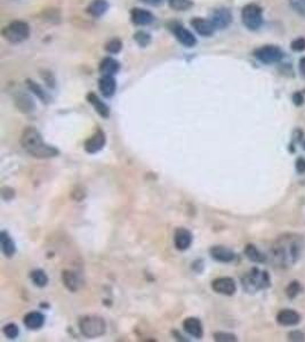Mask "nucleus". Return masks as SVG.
<instances>
[{
	"label": "nucleus",
	"instance_id": "nucleus-1",
	"mask_svg": "<svg viewBox=\"0 0 305 342\" xmlns=\"http://www.w3.org/2000/svg\"><path fill=\"white\" fill-rule=\"evenodd\" d=\"M21 145L28 154L36 159H51L59 154L55 146L44 142L42 133L35 127H27L21 136Z\"/></svg>",
	"mask_w": 305,
	"mask_h": 342
},
{
	"label": "nucleus",
	"instance_id": "nucleus-2",
	"mask_svg": "<svg viewBox=\"0 0 305 342\" xmlns=\"http://www.w3.org/2000/svg\"><path fill=\"white\" fill-rule=\"evenodd\" d=\"M81 334L88 339H94L103 336L106 331V323L104 318L98 315L83 316L78 322Z\"/></svg>",
	"mask_w": 305,
	"mask_h": 342
},
{
	"label": "nucleus",
	"instance_id": "nucleus-3",
	"mask_svg": "<svg viewBox=\"0 0 305 342\" xmlns=\"http://www.w3.org/2000/svg\"><path fill=\"white\" fill-rule=\"evenodd\" d=\"M270 283L269 274L266 271L259 270L258 268H253L243 277V286L245 291L251 293L269 288Z\"/></svg>",
	"mask_w": 305,
	"mask_h": 342
},
{
	"label": "nucleus",
	"instance_id": "nucleus-4",
	"mask_svg": "<svg viewBox=\"0 0 305 342\" xmlns=\"http://www.w3.org/2000/svg\"><path fill=\"white\" fill-rule=\"evenodd\" d=\"M2 37L12 43H20L30 37V27L23 21H14L2 30Z\"/></svg>",
	"mask_w": 305,
	"mask_h": 342
},
{
	"label": "nucleus",
	"instance_id": "nucleus-5",
	"mask_svg": "<svg viewBox=\"0 0 305 342\" xmlns=\"http://www.w3.org/2000/svg\"><path fill=\"white\" fill-rule=\"evenodd\" d=\"M241 18H243L245 27L248 28L249 30L259 29L263 23V14L261 7L254 5V3L245 6L243 12H241Z\"/></svg>",
	"mask_w": 305,
	"mask_h": 342
},
{
	"label": "nucleus",
	"instance_id": "nucleus-6",
	"mask_svg": "<svg viewBox=\"0 0 305 342\" xmlns=\"http://www.w3.org/2000/svg\"><path fill=\"white\" fill-rule=\"evenodd\" d=\"M255 57L264 64H272V63H278L282 58V51L277 46L266 44L255 51Z\"/></svg>",
	"mask_w": 305,
	"mask_h": 342
},
{
	"label": "nucleus",
	"instance_id": "nucleus-7",
	"mask_svg": "<svg viewBox=\"0 0 305 342\" xmlns=\"http://www.w3.org/2000/svg\"><path fill=\"white\" fill-rule=\"evenodd\" d=\"M106 143V136L102 129L96 130L93 135L85 142L84 148L85 151L89 154H95L99 153L100 151L103 150V147L105 146Z\"/></svg>",
	"mask_w": 305,
	"mask_h": 342
},
{
	"label": "nucleus",
	"instance_id": "nucleus-8",
	"mask_svg": "<svg viewBox=\"0 0 305 342\" xmlns=\"http://www.w3.org/2000/svg\"><path fill=\"white\" fill-rule=\"evenodd\" d=\"M211 289L216 293L224 296H233L237 292V284L233 278L223 276L217 277L216 280L213 281L211 283Z\"/></svg>",
	"mask_w": 305,
	"mask_h": 342
},
{
	"label": "nucleus",
	"instance_id": "nucleus-9",
	"mask_svg": "<svg viewBox=\"0 0 305 342\" xmlns=\"http://www.w3.org/2000/svg\"><path fill=\"white\" fill-rule=\"evenodd\" d=\"M193 241L192 233L187 228H177L174 234L175 248L180 251H185L191 247Z\"/></svg>",
	"mask_w": 305,
	"mask_h": 342
},
{
	"label": "nucleus",
	"instance_id": "nucleus-10",
	"mask_svg": "<svg viewBox=\"0 0 305 342\" xmlns=\"http://www.w3.org/2000/svg\"><path fill=\"white\" fill-rule=\"evenodd\" d=\"M209 254L211 256V258L214 260H216L218 262H224L229 263L232 262L234 259H236V254L230 249L222 247V245H215L209 250Z\"/></svg>",
	"mask_w": 305,
	"mask_h": 342
},
{
	"label": "nucleus",
	"instance_id": "nucleus-11",
	"mask_svg": "<svg viewBox=\"0 0 305 342\" xmlns=\"http://www.w3.org/2000/svg\"><path fill=\"white\" fill-rule=\"evenodd\" d=\"M183 329L189 336L196 339H202L203 337V328L202 322L197 317H188L183 322Z\"/></svg>",
	"mask_w": 305,
	"mask_h": 342
},
{
	"label": "nucleus",
	"instance_id": "nucleus-12",
	"mask_svg": "<svg viewBox=\"0 0 305 342\" xmlns=\"http://www.w3.org/2000/svg\"><path fill=\"white\" fill-rule=\"evenodd\" d=\"M277 322L282 326H295L301 322V315L293 309L280 310L277 315Z\"/></svg>",
	"mask_w": 305,
	"mask_h": 342
},
{
	"label": "nucleus",
	"instance_id": "nucleus-13",
	"mask_svg": "<svg viewBox=\"0 0 305 342\" xmlns=\"http://www.w3.org/2000/svg\"><path fill=\"white\" fill-rule=\"evenodd\" d=\"M191 25L193 27V29H195L196 31L203 37H210L214 33L215 29H216L215 28V25L213 24V22L204 20V18H200V17L193 18V20L191 21Z\"/></svg>",
	"mask_w": 305,
	"mask_h": 342
},
{
	"label": "nucleus",
	"instance_id": "nucleus-14",
	"mask_svg": "<svg viewBox=\"0 0 305 342\" xmlns=\"http://www.w3.org/2000/svg\"><path fill=\"white\" fill-rule=\"evenodd\" d=\"M173 31H174L175 37H176V39L183 44V46L185 47L196 46L197 43L196 37L193 36L188 29H185L184 27H181V25H177V27L174 28Z\"/></svg>",
	"mask_w": 305,
	"mask_h": 342
},
{
	"label": "nucleus",
	"instance_id": "nucleus-15",
	"mask_svg": "<svg viewBox=\"0 0 305 342\" xmlns=\"http://www.w3.org/2000/svg\"><path fill=\"white\" fill-rule=\"evenodd\" d=\"M99 88L104 97H112L117 89L116 79L111 76H103L99 81Z\"/></svg>",
	"mask_w": 305,
	"mask_h": 342
},
{
	"label": "nucleus",
	"instance_id": "nucleus-16",
	"mask_svg": "<svg viewBox=\"0 0 305 342\" xmlns=\"http://www.w3.org/2000/svg\"><path fill=\"white\" fill-rule=\"evenodd\" d=\"M62 281L63 284L65 285V288L71 292H77L81 288V285H83L80 277L71 270H63Z\"/></svg>",
	"mask_w": 305,
	"mask_h": 342
},
{
	"label": "nucleus",
	"instance_id": "nucleus-17",
	"mask_svg": "<svg viewBox=\"0 0 305 342\" xmlns=\"http://www.w3.org/2000/svg\"><path fill=\"white\" fill-rule=\"evenodd\" d=\"M211 22L216 29H225L232 22V14L225 8L217 9L211 17Z\"/></svg>",
	"mask_w": 305,
	"mask_h": 342
},
{
	"label": "nucleus",
	"instance_id": "nucleus-18",
	"mask_svg": "<svg viewBox=\"0 0 305 342\" xmlns=\"http://www.w3.org/2000/svg\"><path fill=\"white\" fill-rule=\"evenodd\" d=\"M131 17L134 24L136 25H149L153 22L154 17L149 10L143 8H133Z\"/></svg>",
	"mask_w": 305,
	"mask_h": 342
},
{
	"label": "nucleus",
	"instance_id": "nucleus-19",
	"mask_svg": "<svg viewBox=\"0 0 305 342\" xmlns=\"http://www.w3.org/2000/svg\"><path fill=\"white\" fill-rule=\"evenodd\" d=\"M24 325L30 330H39L45 324V316L39 311H31L24 316Z\"/></svg>",
	"mask_w": 305,
	"mask_h": 342
},
{
	"label": "nucleus",
	"instance_id": "nucleus-20",
	"mask_svg": "<svg viewBox=\"0 0 305 342\" xmlns=\"http://www.w3.org/2000/svg\"><path fill=\"white\" fill-rule=\"evenodd\" d=\"M87 100H88V103L91 104V105H93V107H94L96 112L101 115L102 118H104V119L109 118V115H110L109 106H107L104 102H102L98 95L94 94V92H89V94L87 95Z\"/></svg>",
	"mask_w": 305,
	"mask_h": 342
},
{
	"label": "nucleus",
	"instance_id": "nucleus-21",
	"mask_svg": "<svg viewBox=\"0 0 305 342\" xmlns=\"http://www.w3.org/2000/svg\"><path fill=\"white\" fill-rule=\"evenodd\" d=\"M0 244H1V251L7 258H12L16 252V247L12 237L5 230L0 233Z\"/></svg>",
	"mask_w": 305,
	"mask_h": 342
},
{
	"label": "nucleus",
	"instance_id": "nucleus-22",
	"mask_svg": "<svg viewBox=\"0 0 305 342\" xmlns=\"http://www.w3.org/2000/svg\"><path fill=\"white\" fill-rule=\"evenodd\" d=\"M119 69H120V65H119V63L112 57L103 58L102 62L100 63V72H101L103 76L113 77L114 74L119 71Z\"/></svg>",
	"mask_w": 305,
	"mask_h": 342
},
{
	"label": "nucleus",
	"instance_id": "nucleus-23",
	"mask_svg": "<svg viewBox=\"0 0 305 342\" xmlns=\"http://www.w3.org/2000/svg\"><path fill=\"white\" fill-rule=\"evenodd\" d=\"M15 103H16V106L20 109V111L24 113L32 112L33 109H35V104H33L32 98L29 95L23 94V92L17 94L16 97H15Z\"/></svg>",
	"mask_w": 305,
	"mask_h": 342
},
{
	"label": "nucleus",
	"instance_id": "nucleus-24",
	"mask_svg": "<svg viewBox=\"0 0 305 342\" xmlns=\"http://www.w3.org/2000/svg\"><path fill=\"white\" fill-rule=\"evenodd\" d=\"M107 5L106 0H94L89 3V6L87 7V12L94 17H100L106 12L107 10Z\"/></svg>",
	"mask_w": 305,
	"mask_h": 342
},
{
	"label": "nucleus",
	"instance_id": "nucleus-25",
	"mask_svg": "<svg viewBox=\"0 0 305 342\" xmlns=\"http://www.w3.org/2000/svg\"><path fill=\"white\" fill-rule=\"evenodd\" d=\"M245 255H246L247 258L253 262L263 263V262L266 261V256H264L262 252L255 247V245H253V244L246 245V248H245Z\"/></svg>",
	"mask_w": 305,
	"mask_h": 342
},
{
	"label": "nucleus",
	"instance_id": "nucleus-26",
	"mask_svg": "<svg viewBox=\"0 0 305 342\" xmlns=\"http://www.w3.org/2000/svg\"><path fill=\"white\" fill-rule=\"evenodd\" d=\"M30 278L32 283L38 288H45L48 284V276L42 269H35L30 273Z\"/></svg>",
	"mask_w": 305,
	"mask_h": 342
},
{
	"label": "nucleus",
	"instance_id": "nucleus-27",
	"mask_svg": "<svg viewBox=\"0 0 305 342\" xmlns=\"http://www.w3.org/2000/svg\"><path fill=\"white\" fill-rule=\"evenodd\" d=\"M301 291H302V285H301L300 282L297 281L291 282L287 288H286V295H287L289 299L296 298V297L301 293Z\"/></svg>",
	"mask_w": 305,
	"mask_h": 342
},
{
	"label": "nucleus",
	"instance_id": "nucleus-28",
	"mask_svg": "<svg viewBox=\"0 0 305 342\" xmlns=\"http://www.w3.org/2000/svg\"><path fill=\"white\" fill-rule=\"evenodd\" d=\"M27 85H28V87L30 88V90L33 91V94H36L38 97L43 100V102H46L47 100V94H46V91L44 90V89L40 87V86L38 84H36V83H33L32 80H28L27 81Z\"/></svg>",
	"mask_w": 305,
	"mask_h": 342
},
{
	"label": "nucleus",
	"instance_id": "nucleus-29",
	"mask_svg": "<svg viewBox=\"0 0 305 342\" xmlns=\"http://www.w3.org/2000/svg\"><path fill=\"white\" fill-rule=\"evenodd\" d=\"M2 332L8 339H16L18 334H20V329H18V326L16 324H14V323H8V324L3 326Z\"/></svg>",
	"mask_w": 305,
	"mask_h": 342
},
{
	"label": "nucleus",
	"instance_id": "nucleus-30",
	"mask_svg": "<svg viewBox=\"0 0 305 342\" xmlns=\"http://www.w3.org/2000/svg\"><path fill=\"white\" fill-rule=\"evenodd\" d=\"M169 6L175 10H187L193 6L191 0H169Z\"/></svg>",
	"mask_w": 305,
	"mask_h": 342
},
{
	"label": "nucleus",
	"instance_id": "nucleus-31",
	"mask_svg": "<svg viewBox=\"0 0 305 342\" xmlns=\"http://www.w3.org/2000/svg\"><path fill=\"white\" fill-rule=\"evenodd\" d=\"M122 48V43L120 39H111L110 42H107L105 44V50L110 54H117L121 50Z\"/></svg>",
	"mask_w": 305,
	"mask_h": 342
},
{
	"label": "nucleus",
	"instance_id": "nucleus-32",
	"mask_svg": "<svg viewBox=\"0 0 305 342\" xmlns=\"http://www.w3.org/2000/svg\"><path fill=\"white\" fill-rule=\"evenodd\" d=\"M134 39H135V42L142 47L148 46V44L150 43V42H151L150 35H149V33H147V32H144V31L136 32L135 36H134Z\"/></svg>",
	"mask_w": 305,
	"mask_h": 342
},
{
	"label": "nucleus",
	"instance_id": "nucleus-33",
	"mask_svg": "<svg viewBox=\"0 0 305 342\" xmlns=\"http://www.w3.org/2000/svg\"><path fill=\"white\" fill-rule=\"evenodd\" d=\"M214 339H215V341H219V342L238 341V338L234 336V334L228 333V332H216L214 334Z\"/></svg>",
	"mask_w": 305,
	"mask_h": 342
},
{
	"label": "nucleus",
	"instance_id": "nucleus-34",
	"mask_svg": "<svg viewBox=\"0 0 305 342\" xmlns=\"http://www.w3.org/2000/svg\"><path fill=\"white\" fill-rule=\"evenodd\" d=\"M293 9L305 17V0H288Z\"/></svg>",
	"mask_w": 305,
	"mask_h": 342
},
{
	"label": "nucleus",
	"instance_id": "nucleus-35",
	"mask_svg": "<svg viewBox=\"0 0 305 342\" xmlns=\"http://www.w3.org/2000/svg\"><path fill=\"white\" fill-rule=\"evenodd\" d=\"M292 49L294 51L305 50V38H297L292 43Z\"/></svg>",
	"mask_w": 305,
	"mask_h": 342
},
{
	"label": "nucleus",
	"instance_id": "nucleus-36",
	"mask_svg": "<svg viewBox=\"0 0 305 342\" xmlns=\"http://www.w3.org/2000/svg\"><path fill=\"white\" fill-rule=\"evenodd\" d=\"M288 338L291 341H305V334L300 332V331H293V332L288 334Z\"/></svg>",
	"mask_w": 305,
	"mask_h": 342
},
{
	"label": "nucleus",
	"instance_id": "nucleus-37",
	"mask_svg": "<svg viewBox=\"0 0 305 342\" xmlns=\"http://www.w3.org/2000/svg\"><path fill=\"white\" fill-rule=\"evenodd\" d=\"M295 168L296 171L299 173H304L305 172V159L304 158H299L295 162Z\"/></svg>",
	"mask_w": 305,
	"mask_h": 342
},
{
	"label": "nucleus",
	"instance_id": "nucleus-38",
	"mask_svg": "<svg viewBox=\"0 0 305 342\" xmlns=\"http://www.w3.org/2000/svg\"><path fill=\"white\" fill-rule=\"evenodd\" d=\"M303 100H304L303 96L301 95L300 92H296V94L294 95V103H295L296 105H301V104L303 103Z\"/></svg>",
	"mask_w": 305,
	"mask_h": 342
},
{
	"label": "nucleus",
	"instance_id": "nucleus-39",
	"mask_svg": "<svg viewBox=\"0 0 305 342\" xmlns=\"http://www.w3.org/2000/svg\"><path fill=\"white\" fill-rule=\"evenodd\" d=\"M300 72L302 73L303 77H305V57L301 59L300 62Z\"/></svg>",
	"mask_w": 305,
	"mask_h": 342
},
{
	"label": "nucleus",
	"instance_id": "nucleus-40",
	"mask_svg": "<svg viewBox=\"0 0 305 342\" xmlns=\"http://www.w3.org/2000/svg\"><path fill=\"white\" fill-rule=\"evenodd\" d=\"M141 1L150 3V5H157V3H160L162 1V0H141Z\"/></svg>",
	"mask_w": 305,
	"mask_h": 342
},
{
	"label": "nucleus",
	"instance_id": "nucleus-41",
	"mask_svg": "<svg viewBox=\"0 0 305 342\" xmlns=\"http://www.w3.org/2000/svg\"><path fill=\"white\" fill-rule=\"evenodd\" d=\"M303 147H304V150H305V142H304V144H303Z\"/></svg>",
	"mask_w": 305,
	"mask_h": 342
}]
</instances>
